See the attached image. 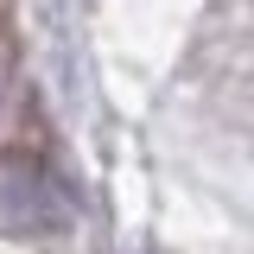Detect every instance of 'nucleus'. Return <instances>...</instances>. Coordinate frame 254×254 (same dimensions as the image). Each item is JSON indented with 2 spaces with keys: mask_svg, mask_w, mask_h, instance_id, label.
<instances>
[{
  "mask_svg": "<svg viewBox=\"0 0 254 254\" xmlns=\"http://www.w3.org/2000/svg\"><path fill=\"white\" fill-rule=\"evenodd\" d=\"M6 197L19 203V210H13V222H19V229H58V210H45V203H58L51 190H38V185H13Z\"/></svg>",
  "mask_w": 254,
  "mask_h": 254,
  "instance_id": "f257e3e1",
  "label": "nucleus"
},
{
  "mask_svg": "<svg viewBox=\"0 0 254 254\" xmlns=\"http://www.w3.org/2000/svg\"><path fill=\"white\" fill-rule=\"evenodd\" d=\"M0 102H6V76H0Z\"/></svg>",
  "mask_w": 254,
  "mask_h": 254,
  "instance_id": "f03ea898",
  "label": "nucleus"
}]
</instances>
